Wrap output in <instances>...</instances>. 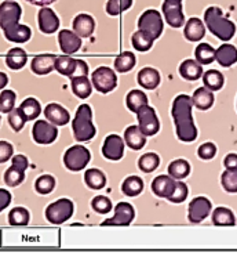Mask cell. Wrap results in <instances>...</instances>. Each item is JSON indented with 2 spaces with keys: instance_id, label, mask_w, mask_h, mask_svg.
Returning a JSON list of instances; mask_svg holds the SVG:
<instances>
[{
  "instance_id": "1",
  "label": "cell",
  "mask_w": 237,
  "mask_h": 253,
  "mask_svg": "<svg viewBox=\"0 0 237 253\" xmlns=\"http://www.w3.org/2000/svg\"><path fill=\"white\" fill-rule=\"evenodd\" d=\"M21 6L17 1L6 0L0 4V28L7 41L13 43H25L31 39L32 31L27 25H21Z\"/></svg>"
},
{
  "instance_id": "2",
  "label": "cell",
  "mask_w": 237,
  "mask_h": 253,
  "mask_svg": "<svg viewBox=\"0 0 237 253\" xmlns=\"http://www.w3.org/2000/svg\"><path fill=\"white\" fill-rule=\"evenodd\" d=\"M192 97L179 94L172 103V118L175 122L176 136L183 143H192L197 138V129L192 118Z\"/></svg>"
},
{
  "instance_id": "3",
  "label": "cell",
  "mask_w": 237,
  "mask_h": 253,
  "mask_svg": "<svg viewBox=\"0 0 237 253\" xmlns=\"http://www.w3.org/2000/svg\"><path fill=\"white\" fill-rule=\"evenodd\" d=\"M204 22L207 28L218 39L228 42L236 34V25L231 20L225 18L219 7H208L204 13Z\"/></svg>"
},
{
  "instance_id": "4",
  "label": "cell",
  "mask_w": 237,
  "mask_h": 253,
  "mask_svg": "<svg viewBox=\"0 0 237 253\" xmlns=\"http://www.w3.org/2000/svg\"><path fill=\"white\" fill-rule=\"evenodd\" d=\"M72 130L76 141H90L95 136V126L93 125V111L88 104H81L76 111L75 119L72 122Z\"/></svg>"
},
{
  "instance_id": "5",
  "label": "cell",
  "mask_w": 237,
  "mask_h": 253,
  "mask_svg": "<svg viewBox=\"0 0 237 253\" xmlns=\"http://www.w3.org/2000/svg\"><path fill=\"white\" fill-rule=\"evenodd\" d=\"M73 202L68 198H61L46 208V219L53 224H62L73 216Z\"/></svg>"
},
{
  "instance_id": "6",
  "label": "cell",
  "mask_w": 237,
  "mask_h": 253,
  "mask_svg": "<svg viewBox=\"0 0 237 253\" xmlns=\"http://www.w3.org/2000/svg\"><path fill=\"white\" fill-rule=\"evenodd\" d=\"M91 159V154L90 151L84 147V145H73L67 150L65 155H64V164L67 166V169L72 171H80L84 169Z\"/></svg>"
},
{
  "instance_id": "7",
  "label": "cell",
  "mask_w": 237,
  "mask_h": 253,
  "mask_svg": "<svg viewBox=\"0 0 237 253\" xmlns=\"http://www.w3.org/2000/svg\"><path fill=\"white\" fill-rule=\"evenodd\" d=\"M138 31H142L156 41L163 32V20L157 10H146L138 20Z\"/></svg>"
},
{
  "instance_id": "8",
  "label": "cell",
  "mask_w": 237,
  "mask_h": 253,
  "mask_svg": "<svg viewBox=\"0 0 237 253\" xmlns=\"http://www.w3.org/2000/svg\"><path fill=\"white\" fill-rule=\"evenodd\" d=\"M91 82H93L94 89L98 90L100 93L106 94L117 86V76L113 69L108 68V67H98L93 72Z\"/></svg>"
},
{
  "instance_id": "9",
  "label": "cell",
  "mask_w": 237,
  "mask_h": 253,
  "mask_svg": "<svg viewBox=\"0 0 237 253\" xmlns=\"http://www.w3.org/2000/svg\"><path fill=\"white\" fill-rule=\"evenodd\" d=\"M136 118H138V127L145 136H155L160 130V122L156 115V111L149 105H145L141 110H138Z\"/></svg>"
},
{
  "instance_id": "10",
  "label": "cell",
  "mask_w": 237,
  "mask_h": 253,
  "mask_svg": "<svg viewBox=\"0 0 237 253\" xmlns=\"http://www.w3.org/2000/svg\"><path fill=\"white\" fill-rule=\"evenodd\" d=\"M32 136L37 144H51L54 143L58 137V129L57 126L47 121H37L34 122L32 129Z\"/></svg>"
},
{
  "instance_id": "11",
  "label": "cell",
  "mask_w": 237,
  "mask_h": 253,
  "mask_svg": "<svg viewBox=\"0 0 237 253\" xmlns=\"http://www.w3.org/2000/svg\"><path fill=\"white\" fill-rule=\"evenodd\" d=\"M162 10L169 27L179 28L185 24V15L182 13L181 0H164Z\"/></svg>"
},
{
  "instance_id": "12",
  "label": "cell",
  "mask_w": 237,
  "mask_h": 253,
  "mask_svg": "<svg viewBox=\"0 0 237 253\" xmlns=\"http://www.w3.org/2000/svg\"><path fill=\"white\" fill-rule=\"evenodd\" d=\"M135 217V211L129 202H119L115 206V216L105 220L102 226H129Z\"/></svg>"
},
{
  "instance_id": "13",
  "label": "cell",
  "mask_w": 237,
  "mask_h": 253,
  "mask_svg": "<svg viewBox=\"0 0 237 253\" xmlns=\"http://www.w3.org/2000/svg\"><path fill=\"white\" fill-rule=\"evenodd\" d=\"M124 140L117 134H109L103 145H102V155L109 161H119L124 155Z\"/></svg>"
},
{
  "instance_id": "14",
  "label": "cell",
  "mask_w": 237,
  "mask_h": 253,
  "mask_svg": "<svg viewBox=\"0 0 237 253\" xmlns=\"http://www.w3.org/2000/svg\"><path fill=\"white\" fill-rule=\"evenodd\" d=\"M210 213V199H207L205 197H197V198L192 199V202L189 204L188 219H189L190 223H200V221H203Z\"/></svg>"
},
{
  "instance_id": "15",
  "label": "cell",
  "mask_w": 237,
  "mask_h": 253,
  "mask_svg": "<svg viewBox=\"0 0 237 253\" xmlns=\"http://www.w3.org/2000/svg\"><path fill=\"white\" fill-rule=\"evenodd\" d=\"M58 43L64 54H75L81 47V38L69 29H62L58 34Z\"/></svg>"
},
{
  "instance_id": "16",
  "label": "cell",
  "mask_w": 237,
  "mask_h": 253,
  "mask_svg": "<svg viewBox=\"0 0 237 253\" xmlns=\"http://www.w3.org/2000/svg\"><path fill=\"white\" fill-rule=\"evenodd\" d=\"M37 22H39V29L43 34L50 35L54 34L60 28V18L51 8H41L37 14Z\"/></svg>"
},
{
  "instance_id": "17",
  "label": "cell",
  "mask_w": 237,
  "mask_h": 253,
  "mask_svg": "<svg viewBox=\"0 0 237 253\" xmlns=\"http://www.w3.org/2000/svg\"><path fill=\"white\" fill-rule=\"evenodd\" d=\"M44 115L48 119V122H51L55 126H65L70 121L68 111L57 103L48 104L44 108Z\"/></svg>"
},
{
  "instance_id": "18",
  "label": "cell",
  "mask_w": 237,
  "mask_h": 253,
  "mask_svg": "<svg viewBox=\"0 0 237 253\" xmlns=\"http://www.w3.org/2000/svg\"><path fill=\"white\" fill-rule=\"evenodd\" d=\"M175 178H172L171 176H159L153 180L152 183V191L153 194L159 197V198L169 199V197L172 194L174 188H175Z\"/></svg>"
},
{
  "instance_id": "19",
  "label": "cell",
  "mask_w": 237,
  "mask_h": 253,
  "mask_svg": "<svg viewBox=\"0 0 237 253\" xmlns=\"http://www.w3.org/2000/svg\"><path fill=\"white\" fill-rule=\"evenodd\" d=\"M95 21L88 14H79L73 20V32L80 38H88L94 34Z\"/></svg>"
},
{
  "instance_id": "20",
  "label": "cell",
  "mask_w": 237,
  "mask_h": 253,
  "mask_svg": "<svg viewBox=\"0 0 237 253\" xmlns=\"http://www.w3.org/2000/svg\"><path fill=\"white\" fill-rule=\"evenodd\" d=\"M55 60L57 57L53 54L36 55L31 62V68L36 75H47L54 69Z\"/></svg>"
},
{
  "instance_id": "21",
  "label": "cell",
  "mask_w": 237,
  "mask_h": 253,
  "mask_svg": "<svg viewBox=\"0 0 237 253\" xmlns=\"http://www.w3.org/2000/svg\"><path fill=\"white\" fill-rule=\"evenodd\" d=\"M124 143L127 144L131 150L139 151L142 150L146 144V136L138 126L133 125V126H129L124 131Z\"/></svg>"
},
{
  "instance_id": "22",
  "label": "cell",
  "mask_w": 237,
  "mask_h": 253,
  "mask_svg": "<svg viewBox=\"0 0 237 253\" xmlns=\"http://www.w3.org/2000/svg\"><path fill=\"white\" fill-rule=\"evenodd\" d=\"M136 79H138L139 86L143 87V89L153 90L160 84V74H159V71L155 68H150V67L141 69L138 72Z\"/></svg>"
},
{
  "instance_id": "23",
  "label": "cell",
  "mask_w": 237,
  "mask_h": 253,
  "mask_svg": "<svg viewBox=\"0 0 237 253\" xmlns=\"http://www.w3.org/2000/svg\"><path fill=\"white\" fill-rule=\"evenodd\" d=\"M215 60L221 67H232L237 62V48L233 44H222L215 50Z\"/></svg>"
},
{
  "instance_id": "24",
  "label": "cell",
  "mask_w": 237,
  "mask_h": 253,
  "mask_svg": "<svg viewBox=\"0 0 237 253\" xmlns=\"http://www.w3.org/2000/svg\"><path fill=\"white\" fill-rule=\"evenodd\" d=\"M185 38L189 42H199L202 41L205 35V28H204L203 21L199 18H190L186 25H185Z\"/></svg>"
},
{
  "instance_id": "25",
  "label": "cell",
  "mask_w": 237,
  "mask_h": 253,
  "mask_svg": "<svg viewBox=\"0 0 237 253\" xmlns=\"http://www.w3.org/2000/svg\"><path fill=\"white\" fill-rule=\"evenodd\" d=\"M179 74L186 81H197L203 75V67L196 60H185L179 67Z\"/></svg>"
},
{
  "instance_id": "26",
  "label": "cell",
  "mask_w": 237,
  "mask_h": 253,
  "mask_svg": "<svg viewBox=\"0 0 237 253\" xmlns=\"http://www.w3.org/2000/svg\"><path fill=\"white\" fill-rule=\"evenodd\" d=\"M70 84H72V91L76 97H79L81 100L88 98L91 91H93V84L90 82L87 76H76L70 79Z\"/></svg>"
},
{
  "instance_id": "27",
  "label": "cell",
  "mask_w": 237,
  "mask_h": 253,
  "mask_svg": "<svg viewBox=\"0 0 237 253\" xmlns=\"http://www.w3.org/2000/svg\"><path fill=\"white\" fill-rule=\"evenodd\" d=\"M192 103H193V105H195L196 108H199V110H208V108L212 107V104H214V94H212V91L207 89V87H200V89H197L196 91L193 93Z\"/></svg>"
},
{
  "instance_id": "28",
  "label": "cell",
  "mask_w": 237,
  "mask_h": 253,
  "mask_svg": "<svg viewBox=\"0 0 237 253\" xmlns=\"http://www.w3.org/2000/svg\"><path fill=\"white\" fill-rule=\"evenodd\" d=\"M76 65H77V58L69 57V55H60L55 60L54 69H57L61 75L68 76L72 79L75 76Z\"/></svg>"
},
{
  "instance_id": "29",
  "label": "cell",
  "mask_w": 237,
  "mask_h": 253,
  "mask_svg": "<svg viewBox=\"0 0 237 253\" xmlns=\"http://www.w3.org/2000/svg\"><path fill=\"white\" fill-rule=\"evenodd\" d=\"M28 61L27 51L21 47L11 48L6 55V64L8 68L11 69H21L25 67Z\"/></svg>"
},
{
  "instance_id": "30",
  "label": "cell",
  "mask_w": 237,
  "mask_h": 253,
  "mask_svg": "<svg viewBox=\"0 0 237 253\" xmlns=\"http://www.w3.org/2000/svg\"><path fill=\"white\" fill-rule=\"evenodd\" d=\"M84 181L91 190H101L106 184V176L100 169H88L84 173Z\"/></svg>"
},
{
  "instance_id": "31",
  "label": "cell",
  "mask_w": 237,
  "mask_h": 253,
  "mask_svg": "<svg viewBox=\"0 0 237 253\" xmlns=\"http://www.w3.org/2000/svg\"><path fill=\"white\" fill-rule=\"evenodd\" d=\"M126 104H127L130 111L136 114L138 110H141L142 107L148 105V97L142 90H131L126 97Z\"/></svg>"
},
{
  "instance_id": "32",
  "label": "cell",
  "mask_w": 237,
  "mask_h": 253,
  "mask_svg": "<svg viewBox=\"0 0 237 253\" xmlns=\"http://www.w3.org/2000/svg\"><path fill=\"white\" fill-rule=\"evenodd\" d=\"M20 110L21 112L24 114V117L25 119L28 121H34L36 118L40 115L41 112V107H40V103L34 98V97H29L27 100H24L22 104L20 105Z\"/></svg>"
},
{
  "instance_id": "33",
  "label": "cell",
  "mask_w": 237,
  "mask_h": 253,
  "mask_svg": "<svg viewBox=\"0 0 237 253\" xmlns=\"http://www.w3.org/2000/svg\"><path fill=\"white\" fill-rule=\"evenodd\" d=\"M224 82V75L217 69H210L203 75L204 87H207L211 91H217V90L222 89Z\"/></svg>"
},
{
  "instance_id": "34",
  "label": "cell",
  "mask_w": 237,
  "mask_h": 253,
  "mask_svg": "<svg viewBox=\"0 0 237 253\" xmlns=\"http://www.w3.org/2000/svg\"><path fill=\"white\" fill-rule=\"evenodd\" d=\"M190 173V165L185 159H175L169 166V174L175 180H182L188 177Z\"/></svg>"
},
{
  "instance_id": "35",
  "label": "cell",
  "mask_w": 237,
  "mask_h": 253,
  "mask_svg": "<svg viewBox=\"0 0 237 253\" xmlns=\"http://www.w3.org/2000/svg\"><path fill=\"white\" fill-rule=\"evenodd\" d=\"M143 190L142 178L138 176H130L127 177L122 184V191L127 197H136L139 195Z\"/></svg>"
},
{
  "instance_id": "36",
  "label": "cell",
  "mask_w": 237,
  "mask_h": 253,
  "mask_svg": "<svg viewBox=\"0 0 237 253\" xmlns=\"http://www.w3.org/2000/svg\"><path fill=\"white\" fill-rule=\"evenodd\" d=\"M135 62L136 58L134 53L124 51V53H122V54H119L116 57L115 69L117 72H120V74H126V72H129V71H131V69L135 67Z\"/></svg>"
},
{
  "instance_id": "37",
  "label": "cell",
  "mask_w": 237,
  "mask_h": 253,
  "mask_svg": "<svg viewBox=\"0 0 237 253\" xmlns=\"http://www.w3.org/2000/svg\"><path fill=\"white\" fill-rule=\"evenodd\" d=\"M212 223L215 226H235L236 219L231 209L228 208H217L212 213Z\"/></svg>"
},
{
  "instance_id": "38",
  "label": "cell",
  "mask_w": 237,
  "mask_h": 253,
  "mask_svg": "<svg viewBox=\"0 0 237 253\" xmlns=\"http://www.w3.org/2000/svg\"><path fill=\"white\" fill-rule=\"evenodd\" d=\"M195 55H196V61L200 65H208L215 60V50L208 43H202L195 50Z\"/></svg>"
},
{
  "instance_id": "39",
  "label": "cell",
  "mask_w": 237,
  "mask_h": 253,
  "mask_svg": "<svg viewBox=\"0 0 237 253\" xmlns=\"http://www.w3.org/2000/svg\"><path fill=\"white\" fill-rule=\"evenodd\" d=\"M160 165V158L156 155L155 152H148V154H143L142 157L139 158L138 161V166L143 173H152L153 170H156Z\"/></svg>"
},
{
  "instance_id": "40",
  "label": "cell",
  "mask_w": 237,
  "mask_h": 253,
  "mask_svg": "<svg viewBox=\"0 0 237 253\" xmlns=\"http://www.w3.org/2000/svg\"><path fill=\"white\" fill-rule=\"evenodd\" d=\"M131 42H133V46L138 51H148L150 50V47L153 46V39L150 38L149 35L145 34L142 31H136L135 34L133 35L131 38Z\"/></svg>"
},
{
  "instance_id": "41",
  "label": "cell",
  "mask_w": 237,
  "mask_h": 253,
  "mask_svg": "<svg viewBox=\"0 0 237 253\" xmlns=\"http://www.w3.org/2000/svg\"><path fill=\"white\" fill-rule=\"evenodd\" d=\"M8 223L11 226H27L29 223V212L25 208H14L8 213Z\"/></svg>"
},
{
  "instance_id": "42",
  "label": "cell",
  "mask_w": 237,
  "mask_h": 253,
  "mask_svg": "<svg viewBox=\"0 0 237 253\" xmlns=\"http://www.w3.org/2000/svg\"><path fill=\"white\" fill-rule=\"evenodd\" d=\"M24 180H25V171L21 170L18 168H15L14 165H11L6 170V173H4V183L8 187H17Z\"/></svg>"
},
{
  "instance_id": "43",
  "label": "cell",
  "mask_w": 237,
  "mask_h": 253,
  "mask_svg": "<svg viewBox=\"0 0 237 253\" xmlns=\"http://www.w3.org/2000/svg\"><path fill=\"white\" fill-rule=\"evenodd\" d=\"M55 187V178L50 174H43L36 180L34 183V190L41 194V195H47L54 190Z\"/></svg>"
},
{
  "instance_id": "44",
  "label": "cell",
  "mask_w": 237,
  "mask_h": 253,
  "mask_svg": "<svg viewBox=\"0 0 237 253\" xmlns=\"http://www.w3.org/2000/svg\"><path fill=\"white\" fill-rule=\"evenodd\" d=\"M15 100H17V96L13 90H3L0 94V112L8 114L10 111L14 110Z\"/></svg>"
},
{
  "instance_id": "45",
  "label": "cell",
  "mask_w": 237,
  "mask_h": 253,
  "mask_svg": "<svg viewBox=\"0 0 237 253\" xmlns=\"http://www.w3.org/2000/svg\"><path fill=\"white\" fill-rule=\"evenodd\" d=\"M133 4V0H108L106 3V13L109 15H119L126 11Z\"/></svg>"
},
{
  "instance_id": "46",
  "label": "cell",
  "mask_w": 237,
  "mask_h": 253,
  "mask_svg": "<svg viewBox=\"0 0 237 253\" xmlns=\"http://www.w3.org/2000/svg\"><path fill=\"white\" fill-rule=\"evenodd\" d=\"M221 183L225 191L237 192V170H226L221 176Z\"/></svg>"
},
{
  "instance_id": "47",
  "label": "cell",
  "mask_w": 237,
  "mask_h": 253,
  "mask_svg": "<svg viewBox=\"0 0 237 253\" xmlns=\"http://www.w3.org/2000/svg\"><path fill=\"white\" fill-rule=\"evenodd\" d=\"M25 122H27V119L20 108H14L8 112V124L14 131H21L22 127L25 126Z\"/></svg>"
},
{
  "instance_id": "48",
  "label": "cell",
  "mask_w": 237,
  "mask_h": 253,
  "mask_svg": "<svg viewBox=\"0 0 237 253\" xmlns=\"http://www.w3.org/2000/svg\"><path fill=\"white\" fill-rule=\"evenodd\" d=\"M91 206H93V209H94L97 213H109L112 211V201L108 198V197H103V195H98V197H95L93 201H91Z\"/></svg>"
},
{
  "instance_id": "49",
  "label": "cell",
  "mask_w": 237,
  "mask_h": 253,
  "mask_svg": "<svg viewBox=\"0 0 237 253\" xmlns=\"http://www.w3.org/2000/svg\"><path fill=\"white\" fill-rule=\"evenodd\" d=\"M188 197V185L182 183V181H176L175 188L172 194L169 197V202H174V204H181Z\"/></svg>"
},
{
  "instance_id": "50",
  "label": "cell",
  "mask_w": 237,
  "mask_h": 253,
  "mask_svg": "<svg viewBox=\"0 0 237 253\" xmlns=\"http://www.w3.org/2000/svg\"><path fill=\"white\" fill-rule=\"evenodd\" d=\"M215 154H217V147H215V144L212 143H205L203 145H200L199 147V150H197V155L199 158H202V159H212V158L215 157Z\"/></svg>"
},
{
  "instance_id": "51",
  "label": "cell",
  "mask_w": 237,
  "mask_h": 253,
  "mask_svg": "<svg viewBox=\"0 0 237 253\" xmlns=\"http://www.w3.org/2000/svg\"><path fill=\"white\" fill-rule=\"evenodd\" d=\"M14 148L13 145L7 141H0V164L7 162L10 158L13 157Z\"/></svg>"
},
{
  "instance_id": "52",
  "label": "cell",
  "mask_w": 237,
  "mask_h": 253,
  "mask_svg": "<svg viewBox=\"0 0 237 253\" xmlns=\"http://www.w3.org/2000/svg\"><path fill=\"white\" fill-rule=\"evenodd\" d=\"M10 204H11V194L4 188H0V212L4 211Z\"/></svg>"
},
{
  "instance_id": "53",
  "label": "cell",
  "mask_w": 237,
  "mask_h": 253,
  "mask_svg": "<svg viewBox=\"0 0 237 253\" xmlns=\"http://www.w3.org/2000/svg\"><path fill=\"white\" fill-rule=\"evenodd\" d=\"M13 165L15 168L25 171L28 169V166H29V162H28L25 155H15V157H13Z\"/></svg>"
},
{
  "instance_id": "54",
  "label": "cell",
  "mask_w": 237,
  "mask_h": 253,
  "mask_svg": "<svg viewBox=\"0 0 237 253\" xmlns=\"http://www.w3.org/2000/svg\"><path fill=\"white\" fill-rule=\"evenodd\" d=\"M224 165L228 170H237V154H229V155H226Z\"/></svg>"
},
{
  "instance_id": "55",
  "label": "cell",
  "mask_w": 237,
  "mask_h": 253,
  "mask_svg": "<svg viewBox=\"0 0 237 253\" xmlns=\"http://www.w3.org/2000/svg\"><path fill=\"white\" fill-rule=\"evenodd\" d=\"M29 1L31 4H34V6H48V4H51V3H54L55 0H27Z\"/></svg>"
},
{
  "instance_id": "56",
  "label": "cell",
  "mask_w": 237,
  "mask_h": 253,
  "mask_svg": "<svg viewBox=\"0 0 237 253\" xmlns=\"http://www.w3.org/2000/svg\"><path fill=\"white\" fill-rule=\"evenodd\" d=\"M7 83H8V78L4 72H0V90L4 89L7 86Z\"/></svg>"
}]
</instances>
